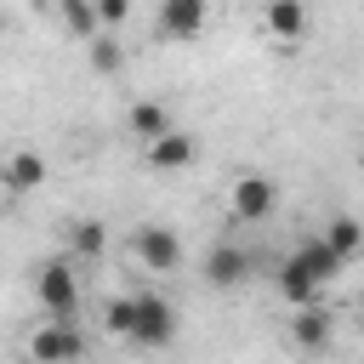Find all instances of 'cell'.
<instances>
[{
    "label": "cell",
    "instance_id": "cell-1",
    "mask_svg": "<svg viewBox=\"0 0 364 364\" xmlns=\"http://www.w3.org/2000/svg\"><path fill=\"white\" fill-rule=\"evenodd\" d=\"M341 256L324 245V233L318 239H307V245H296L284 262H279V296L290 301V307H318V296L341 279Z\"/></svg>",
    "mask_w": 364,
    "mask_h": 364
},
{
    "label": "cell",
    "instance_id": "cell-2",
    "mask_svg": "<svg viewBox=\"0 0 364 364\" xmlns=\"http://www.w3.org/2000/svg\"><path fill=\"white\" fill-rule=\"evenodd\" d=\"M176 330H182V318H176V307L159 296V290H136L131 296V347H142V353H159V347H171L176 341Z\"/></svg>",
    "mask_w": 364,
    "mask_h": 364
},
{
    "label": "cell",
    "instance_id": "cell-3",
    "mask_svg": "<svg viewBox=\"0 0 364 364\" xmlns=\"http://www.w3.org/2000/svg\"><path fill=\"white\" fill-rule=\"evenodd\" d=\"M34 296H40L46 318L74 324V313H80V279H74V262H63V256L40 262V267H34Z\"/></svg>",
    "mask_w": 364,
    "mask_h": 364
},
{
    "label": "cell",
    "instance_id": "cell-4",
    "mask_svg": "<svg viewBox=\"0 0 364 364\" xmlns=\"http://www.w3.org/2000/svg\"><path fill=\"white\" fill-rule=\"evenodd\" d=\"M131 256H136L148 273H171V267H182V239H176V228H165V222H142V228L131 233Z\"/></svg>",
    "mask_w": 364,
    "mask_h": 364
},
{
    "label": "cell",
    "instance_id": "cell-5",
    "mask_svg": "<svg viewBox=\"0 0 364 364\" xmlns=\"http://www.w3.org/2000/svg\"><path fill=\"white\" fill-rule=\"evenodd\" d=\"M205 17H210V0H159L154 28H159V40H171V46H193V40L205 34Z\"/></svg>",
    "mask_w": 364,
    "mask_h": 364
},
{
    "label": "cell",
    "instance_id": "cell-6",
    "mask_svg": "<svg viewBox=\"0 0 364 364\" xmlns=\"http://www.w3.org/2000/svg\"><path fill=\"white\" fill-rule=\"evenodd\" d=\"M233 216L239 222H267L273 210H279V182L273 176H262V171H245L239 182H233Z\"/></svg>",
    "mask_w": 364,
    "mask_h": 364
},
{
    "label": "cell",
    "instance_id": "cell-7",
    "mask_svg": "<svg viewBox=\"0 0 364 364\" xmlns=\"http://www.w3.org/2000/svg\"><path fill=\"white\" fill-rule=\"evenodd\" d=\"M28 353H34V364H80V353H85V336H80L74 324H57V318H46V324L34 330V341H28Z\"/></svg>",
    "mask_w": 364,
    "mask_h": 364
},
{
    "label": "cell",
    "instance_id": "cell-8",
    "mask_svg": "<svg viewBox=\"0 0 364 364\" xmlns=\"http://www.w3.org/2000/svg\"><path fill=\"white\" fill-rule=\"evenodd\" d=\"M199 279H205L210 290H239V284L250 279V256H245L239 245H228V239H222V245H210V250H205V273H199Z\"/></svg>",
    "mask_w": 364,
    "mask_h": 364
},
{
    "label": "cell",
    "instance_id": "cell-9",
    "mask_svg": "<svg viewBox=\"0 0 364 364\" xmlns=\"http://www.w3.org/2000/svg\"><path fill=\"white\" fill-rule=\"evenodd\" d=\"M290 341L307 347V353H324V347H330V313H324V301H318V307H296Z\"/></svg>",
    "mask_w": 364,
    "mask_h": 364
},
{
    "label": "cell",
    "instance_id": "cell-10",
    "mask_svg": "<svg viewBox=\"0 0 364 364\" xmlns=\"http://www.w3.org/2000/svg\"><path fill=\"white\" fill-rule=\"evenodd\" d=\"M262 23H267L273 40H301L307 34V6L301 0H267L262 6Z\"/></svg>",
    "mask_w": 364,
    "mask_h": 364
},
{
    "label": "cell",
    "instance_id": "cell-11",
    "mask_svg": "<svg viewBox=\"0 0 364 364\" xmlns=\"http://www.w3.org/2000/svg\"><path fill=\"white\" fill-rule=\"evenodd\" d=\"M148 165L154 171H188L193 165V136L188 131H171V136L148 142Z\"/></svg>",
    "mask_w": 364,
    "mask_h": 364
},
{
    "label": "cell",
    "instance_id": "cell-12",
    "mask_svg": "<svg viewBox=\"0 0 364 364\" xmlns=\"http://www.w3.org/2000/svg\"><path fill=\"white\" fill-rule=\"evenodd\" d=\"M324 245H330L341 262L364 256V222H358V216H330V222H324Z\"/></svg>",
    "mask_w": 364,
    "mask_h": 364
},
{
    "label": "cell",
    "instance_id": "cell-13",
    "mask_svg": "<svg viewBox=\"0 0 364 364\" xmlns=\"http://www.w3.org/2000/svg\"><path fill=\"white\" fill-rule=\"evenodd\" d=\"M57 11H63V28L74 34V40H97L102 34V11H97V0H57Z\"/></svg>",
    "mask_w": 364,
    "mask_h": 364
},
{
    "label": "cell",
    "instance_id": "cell-14",
    "mask_svg": "<svg viewBox=\"0 0 364 364\" xmlns=\"http://www.w3.org/2000/svg\"><path fill=\"white\" fill-rule=\"evenodd\" d=\"M125 125L142 136V142H159V136H171L176 125H171V114L159 108V102H131V114H125Z\"/></svg>",
    "mask_w": 364,
    "mask_h": 364
},
{
    "label": "cell",
    "instance_id": "cell-15",
    "mask_svg": "<svg viewBox=\"0 0 364 364\" xmlns=\"http://www.w3.org/2000/svg\"><path fill=\"white\" fill-rule=\"evenodd\" d=\"M40 182H46V159H40V154L23 148V154L6 159V188H11V193H34Z\"/></svg>",
    "mask_w": 364,
    "mask_h": 364
},
{
    "label": "cell",
    "instance_id": "cell-16",
    "mask_svg": "<svg viewBox=\"0 0 364 364\" xmlns=\"http://www.w3.org/2000/svg\"><path fill=\"white\" fill-rule=\"evenodd\" d=\"M102 245H108V233H102V222H68V250L74 256H102Z\"/></svg>",
    "mask_w": 364,
    "mask_h": 364
},
{
    "label": "cell",
    "instance_id": "cell-17",
    "mask_svg": "<svg viewBox=\"0 0 364 364\" xmlns=\"http://www.w3.org/2000/svg\"><path fill=\"white\" fill-rule=\"evenodd\" d=\"M119 63H125L119 40H114V34H97V40H91V68H97V74H119Z\"/></svg>",
    "mask_w": 364,
    "mask_h": 364
},
{
    "label": "cell",
    "instance_id": "cell-18",
    "mask_svg": "<svg viewBox=\"0 0 364 364\" xmlns=\"http://www.w3.org/2000/svg\"><path fill=\"white\" fill-rule=\"evenodd\" d=\"M102 324H108V336H131V296H114L102 307Z\"/></svg>",
    "mask_w": 364,
    "mask_h": 364
},
{
    "label": "cell",
    "instance_id": "cell-19",
    "mask_svg": "<svg viewBox=\"0 0 364 364\" xmlns=\"http://www.w3.org/2000/svg\"><path fill=\"white\" fill-rule=\"evenodd\" d=\"M97 11H102V28H119L131 17V0H97Z\"/></svg>",
    "mask_w": 364,
    "mask_h": 364
},
{
    "label": "cell",
    "instance_id": "cell-20",
    "mask_svg": "<svg viewBox=\"0 0 364 364\" xmlns=\"http://www.w3.org/2000/svg\"><path fill=\"white\" fill-rule=\"evenodd\" d=\"M358 318H364V307H358Z\"/></svg>",
    "mask_w": 364,
    "mask_h": 364
}]
</instances>
